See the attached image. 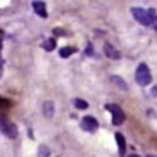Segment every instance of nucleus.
<instances>
[{"label": "nucleus", "mask_w": 157, "mask_h": 157, "mask_svg": "<svg viewBox=\"0 0 157 157\" xmlns=\"http://www.w3.org/2000/svg\"><path fill=\"white\" fill-rule=\"evenodd\" d=\"M135 79H136V83L142 85V86L150 85V81H152V74H150V71H148V66L147 64H140L138 67H136Z\"/></svg>", "instance_id": "obj_1"}, {"label": "nucleus", "mask_w": 157, "mask_h": 157, "mask_svg": "<svg viewBox=\"0 0 157 157\" xmlns=\"http://www.w3.org/2000/svg\"><path fill=\"white\" fill-rule=\"evenodd\" d=\"M0 131L5 136H9V138H16L17 136V128H16V124H12L4 114H0Z\"/></svg>", "instance_id": "obj_2"}, {"label": "nucleus", "mask_w": 157, "mask_h": 157, "mask_svg": "<svg viewBox=\"0 0 157 157\" xmlns=\"http://www.w3.org/2000/svg\"><path fill=\"white\" fill-rule=\"evenodd\" d=\"M107 111H111L112 114V124L114 126H119L124 123V112H123V109H121L119 105H116V104H107L105 105Z\"/></svg>", "instance_id": "obj_3"}, {"label": "nucleus", "mask_w": 157, "mask_h": 157, "mask_svg": "<svg viewBox=\"0 0 157 157\" xmlns=\"http://www.w3.org/2000/svg\"><path fill=\"white\" fill-rule=\"evenodd\" d=\"M131 12H133V17L136 19L140 24H143V26H148V24H150V17H148V14H147V10H145V9L133 7Z\"/></svg>", "instance_id": "obj_4"}, {"label": "nucleus", "mask_w": 157, "mask_h": 157, "mask_svg": "<svg viewBox=\"0 0 157 157\" xmlns=\"http://www.w3.org/2000/svg\"><path fill=\"white\" fill-rule=\"evenodd\" d=\"M81 128L90 131V133H93V131H97V128H98V121L95 119V117H92V116H85L83 119H81Z\"/></svg>", "instance_id": "obj_5"}, {"label": "nucleus", "mask_w": 157, "mask_h": 157, "mask_svg": "<svg viewBox=\"0 0 157 157\" xmlns=\"http://www.w3.org/2000/svg\"><path fill=\"white\" fill-rule=\"evenodd\" d=\"M104 54H105V57H109V59H114V60L121 59V54L116 50L112 45H109V43H105V45H104Z\"/></svg>", "instance_id": "obj_6"}, {"label": "nucleus", "mask_w": 157, "mask_h": 157, "mask_svg": "<svg viewBox=\"0 0 157 157\" xmlns=\"http://www.w3.org/2000/svg\"><path fill=\"white\" fill-rule=\"evenodd\" d=\"M33 9L40 17H47V7L43 2H33Z\"/></svg>", "instance_id": "obj_7"}, {"label": "nucleus", "mask_w": 157, "mask_h": 157, "mask_svg": "<svg viewBox=\"0 0 157 157\" xmlns=\"http://www.w3.org/2000/svg\"><path fill=\"white\" fill-rule=\"evenodd\" d=\"M116 140H117V147H119V155H124V152H126L124 136H123L121 133H116Z\"/></svg>", "instance_id": "obj_8"}, {"label": "nucleus", "mask_w": 157, "mask_h": 157, "mask_svg": "<svg viewBox=\"0 0 157 157\" xmlns=\"http://www.w3.org/2000/svg\"><path fill=\"white\" fill-rule=\"evenodd\" d=\"M111 81L117 85L121 90H128V85H126V81H124L123 78H119V76H111Z\"/></svg>", "instance_id": "obj_9"}, {"label": "nucleus", "mask_w": 157, "mask_h": 157, "mask_svg": "<svg viewBox=\"0 0 157 157\" xmlns=\"http://www.w3.org/2000/svg\"><path fill=\"white\" fill-rule=\"evenodd\" d=\"M76 52V48H73V47H62L59 50V56L62 57V59H66V57H69L71 54H74Z\"/></svg>", "instance_id": "obj_10"}, {"label": "nucleus", "mask_w": 157, "mask_h": 157, "mask_svg": "<svg viewBox=\"0 0 157 157\" xmlns=\"http://www.w3.org/2000/svg\"><path fill=\"white\" fill-rule=\"evenodd\" d=\"M43 112H45L47 117H52L54 116V104L52 102H45L43 104Z\"/></svg>", "instance_id": "obj_11"}, {"label": "nucleus", "mask_w": 157, "mask_h": 157, "mask_svg": "<svg viewBox=\"0 0 157 157\" xmlns=\"http://www.w3.org/2000/svg\"><path fill=\"white\" fill-rule=\"evenodd\" d=\"M10 100H7V98H4V97H0V112L2 111H7V109H10Z\"/></svg>", "instance_id": "obj_12"}, {"label": "nucleus", "mask_w": 157, "mask_h": 157, "mask_svg": "<svg viewBox=\"0 0 157 157\" xmlns=\"http://www.w3.org/2000/svg\"><path fill=\"white\" fill-rule=\"evenodd\" d=\"M43 48H45V50H54V48H56V40H54V38L47 40V42L43 43Z\"/></svg>", "instance_id": "obj_13"}, {"label": "nucleus", "mask_w": 157, "mask_h": 157, "mask_svg": "<svg viewBox=\"0 0 157 157\" xmlns=\"http://www.w3.org/2000/svg\"><path fill=\"white\" fill-rule=\"evenodd\" d=\"M74 105H76V109H86V107H88V102L81 100V98H76V100H74Z\"/></svg>", "instance_id": "obj_14"}, {"label": "nucleus", "mask_w": 157, "mask_h": 157, "mask_svg": "<svg viewBox=\"0 0 157 157\" xmlns=\"http://www.w3.org/2000/svg\"><path fill=\"white\" fill-rule=\"evenodd\" d=\"M40 155L47 157V155H48V148H47V147H40Z\"/></svg>", "instance_id": "obj_15"}, {"label": "nucleus", "mask_w": 157, "mask_h": 157, "mask_svg": "<svg viewBox=\"0 0 157 157\" xmlns=\"http://www.w3.org/2000/svg\"><path fill=\"white\" fill-rule=\"evenodd\" d=\"M86 54H88V56H93V50H92V45H88V48H86Z\"/></svg>", "instance_id": "obj_16"}, {"label": "nucleus", "mask_w": 157, "mask_h": 157, "mask_svg": "<svg viewBox=\"0 0 157 157\" xmlns=\"http://www.w3.org/2000/svg\"><path fill=\"white\" fill-rule=\"evenodd\" d=\"M2 66H4V60H2V57H0V78H2Z\"/></svg>", "instance_id": "obj_17"}, {"label": "nucleus", "mask_w": 157, "mask_h": 157, "mask_svg": "<svg viewBox=\"0 0 157 157\" xmlns=\"http://www.w3.org/2000/svg\"><path fill=\"white\" fill-rule=\"evenodd\" d=\"M0 50H2V38H0Z\"/></svg>", "instance_id": "obj_18"}, {"label": "nucleus", "mask_w": 157, "mask_h": 157, "mask_svg": "<svg viewBox=\"0 0 157 157\" xmlns=\"http://www.w3.org/2000/svg\"><path fill=\"white\" fill-rule=\"evenodd\" d=\"M129 157H138V155H129Z\"/></svg>", "instance_id": "obj_19"}]
</instances>
